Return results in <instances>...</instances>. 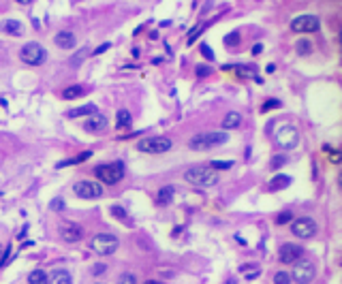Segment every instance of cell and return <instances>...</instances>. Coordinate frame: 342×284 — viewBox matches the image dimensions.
I'll use <instances>...</instances> for the list:
<instances>
[{"label": "cell", "mask_w": 342, "mask_h": 284, "mask_svg": "<svg viewBox=\"0 0 342 284\" xmlns=\"http://www.w3.org/2000/svg\"><path fill=\"white\" fill-rule=\"evenodd\" d=\"M229 141V135L223 133V131H216V133H199L195 137L188 139V147L190 150H197V152H205V150H212V147H218Z\"/></svg>", "instance_id": "1"}, {"label": "cell", "mask_w": 342, "mask_h": 284, "mask_svg": "<svg viewBox=\"0 0 342 284\" xmlns=\"http://www.w3.org/2000/svg\"><path fill=\"white\" fill-rule=\"evenodd\" d=\"M184 180L192 184V186L210 188V186H216L218 184V173L214 171L212 167H192L184 173Z\"/></svg>", "instance_id": "2"}, {"label": "cell", "mask_w": 342, "mask_h": 284, "mask_svg": "<svg viewBox=\"0 0 342 284\" xmlns=\"http://www.w3.org/2000/svg\"><path fill=\"white\" fill-rule=\"evenodd\" d=\"M94 175L96 180L101 184H107V186H111V184H118L120 180L124 177V162H107V165H98L94 169Z\"/></svg>", "instance_id": "3"}, {"label": "cell", "mask_w": 342, "mask_h": 284, "mask_svg": "<svg viewBox=\"0 0 342 284\" xmlns=\"http://www.w3.org/2000/svg\"><path fill=\"white\" fill-rule=\"evenodd\" d=\"M19 58H21V62H26V65H30V67H41L43 62L47 60V52L41 43L30 41V43H26L19 49Z\"/></svg>", "instance_id": "4"}, {"label": "cell", "mask_w": 342, "mask_h": 284, "mask_svg": "<svg viewBox=\"0 0 342 284\" xmlns=\"http://www.w3.org/2000/svg\"><path fill=\"white\" fill-rule=\"evenodd\" d=\"M171 145H173V141L169 137H144L139 139L137 150L144 154H165L171 150Z\"/></svg>", "instance_id": "5"}, {"label": "cell", "mask_w": 342, "mask_h": 284, "mask_svg": "<svg viewBox=\"0 0 342 284\" xmlns=\"http://www.w3.org/2000/svg\"><path fill=\"white\" fill-rule=\"evenodd\" d=\"M90 246L96 254H101V257H109V254H113L118 250V237L111 235V233H98V235L92 237Z\"/></svg>", "instance_id": "6"}, {"label": "cell", "mask_w": 342, "mask_h": 284, "mask_svg": "<svg viewBox=\"0 0 342 284\" xmlns=\"http://www.w3.org/2000/svg\"><path fill=\"white\" fill-rule=\"evenodd\" d=\"M73 193L80 199H101L103 197V184L92 182V180H82L73 186Z\"/></svg>", "instance_id": "7"}, {"label": "cell", "mask_w": 342, "mask_h": 284, "mask_svg": "<svg viewBox=\"0 0 342 284\" xmlns=\"http://www.w3.org/2000/svg\"><path fill=\"white\" fill-rule=\"evenodd\" d=\"M291 278H293L297 284H308L312 278H315V265H312L308 259H297Z\"/></svg>", "instance_id": "8"}, {"label": "cell", "mask_w": 342, "mask_h": 284, "mask_svg": "<svg viewBox=\"0 0 342 284\" xmlns=\"http://www.w3.org/2000/svg\"><path fill=\"white\" fill-rule=\"evenodd\" d=\"M276 143L284 147V150H293V147L299 143V133L295 126H282L276 133Z\"/></svg>", "instance_id": "9"}, {"label": "cell", "mask_w": 342, "mask_h": 284, "mask_svg": "<svg viewBox=\"0 0 342 284\" xmlns=\"http://www.w3.org/2000/svg\"><path fill=\"white\" fill-rule=\"evenodd\" d=\"M291 231H293V235L302 237V239H308L317 233V222L312 218H297V220H291Z\"/></svg>", "instance_id": "10"}, {"label": "cell", "mask_w": 342, "mask_h": 284, "mask_svg": "<svg viewBox=\"0 0 342 284\" xmlns=\"http://www.w3.org/2000/svg\"><path fill=\"white\" fill-rule=\"evenodd\" d=\"M319 26L321 24L317 15H297L291 19V30L293 32H317Z\"/></svg>", "instance_id": "11"}, {"label": "cell", "mask_w": 342, "mask_h": 284, "mask_svg": "<svg viewBox=\"0 0 342 284\" xmlns=\"http://www.w3.org/2000/svg\"><path fill=\"white\" fill-rule=\"evenodd\" d=\"M58 233L64 241H69V244H75V241H80L84 237V229L73 220H64V222L58 226Z\"/></svg>", "instance_id": "12"}, {"label": "cell", "mask_w": 342, "mask_h": 284, "mask_svg": "<svg viewBox=\"0 0 342 284\" xmlns=\"http://www.w3.org/2000/svg\"><path fill=\"white\" fill-rule=\"evenodd\" d=\"M304 257V248L297 246V244H284L280 248V252H278V259L280 263H295L297 259Z\"/></svg>", "instance_id": "13"}, {"label": "cell", "mask_w": 342, "mask_h": 284, "mask_svg": "<svg viewBox=\"0 0 342 284\" xmlns=\"http://www.w3.org/2000/svg\"><path fill=\"white\" fill-rule=\"evenodd\" d=\"M84 129L88 133H101L107 129V118L103 113H90V116H86V122H84Z\"/></svg>", "instance_id": "14"}, {"label": "cell", "mask_w": 342, "mask_h": 284, "mask_svg": "<svg viewBox=\"0 0 342 284\" xmlns=\"http://www.w3.org/2000/svg\"><path fill=\"white\" fill-rule=\"evenodd\" d=\"M0 32L9 34V37H21V34H24V26H21L17 19H2V22H0Z\"/></svg>", "instance_id": "15"}, {"label": "cell", "mask_w": 342, "mask_h": 284, "mask_svg": "<svg viewBox=\"0 0 342 284\" xmlns=\"http://www.w3.org/2000/svg\"><path fill=\"white\" fill-rule=\"evenodd\" d=\"M54 41H56V45H58L60 49H73L75 43H77L75 34L69 32V30H60V32L54 37Z\"/></svg>", "instance_id": "16"}, {"label": "cell", "mask_w": 342, "mask_h": 284, "mask_svg": "<svg viewBox=\"0 0 342 284\" xmlns=\"http://www.w3.org/2000/svg\"><path fill=\"white\" fill-rule=\"evenodd\" d=\"M47 284H73V278H71L67 269H54L47 276Z\"/></svg>", "instance_id": "17"}, {"label": "cell", "mask_w": 342, "mask_h": 284, "mask_svg": "<svg viewBox=\"0 0 342 284\" xmlns=\"http://www.w3.org/2000/svg\"><path fill=\"white\" fill-rule=\"evenodd\" d=\"M240 124H242V116L238 111H229L225 116L223 120V129L225 131H233V129H240Z\"/></svg>", "instance_id": "18"}, {"label": "cell", "mask_w": 342, "mask_h": 284, "mask_svg": "<svg viewBox=\"0 0 342 284\" xmlns=\"http://www.w3.org/2000/svg\"><path fill=\"white\" fill-rule=\"evenodd\" d=\"M173 195H175L173 186H163L159 193H156V205H169Z\"/></svg>", "instance_id": "19"}, {"label": "cell", "mask_w": 342, "mask_h": 284, "mask_svg": "<svg viewBox=\"0 0 342 284\" xmlns=\"http://www.w3.org/2000/svg\"><path fill=\"white\" fill-rule=\"evenodd\" d=\"M291 186V177L284 175V173H276L269 182V188L272 190H282V188H289Z\"/></svg>", "instance_id": "20"}, {"label": "cell", "mask_w": 342, "mask_h": 284, "mask_svg": "<svg viewBox=\"0 0 342 284\" xmlns=\"http://www.w3.org/2000/svg\"><path fill=\"white\" fill-rule=\"evenodd\" d=\"M235 73H238V77H242V79H255V81H261V77L256 75V69L255 67H233Z\"/></svg>", "instance_id": "21"}, {"label": "cell", "mask_w": 342, "mask_h": 284, "mask_svg": "<svg viewBox=\"0 0 342 284\" xmlns=\"http://www.w3.org/2000/svg\"><path fill=\"white\" fill-rule=\"evenodd\" d=\"M131 124H133V116H131V111L120 109V111H118V116H116V126H118L120 131H124V129H128Z\"/></svg>", "instance_id": "22"}, {"label": "cell", "mask_w": 342, "mask_h": 284, "mask_svg": "<svg viewBox=\"0 0 342 284\" xmlns=\"http://www.w3.org/2000/svg\"><path fill=\"white\" fill-rule=\"evenodd\" d=\"M92 156V152L90 150H86V152H82V154H77V156H73V158H67V160H62V162H58V169H62V167H71V165H80V162H84V160H88Z\"/></svg>", "instance_id": "23"}, {"label": "cell", "mask_w": 342, "mask_h": 284, "mask_svg": "<svg viewBox=\"0 0 342 284\" xmlns=\"http://www.w3.org/2000/svg\"><path fill=\"white\" fill-rule=\"evenodd\" d=\"M86 94V88L84 86H69L67 90L62 92V96L67 98V101H75V98H80Z\"/></svg>", "instance_id": "24"}, {"label": "cell", "mask_w": 342, "mask_h": 284, "mask_svg": "<svg viewBox=\"0 0 342 284\" xmlns=\"http://www.w3.org/2000/svg\"><path fill=\"white\" fill-rule=\"evenodd\" d=\"M96 107L92 103L88 105H82V107H75V109H71L69 111V118H80V116H90V113H94Z\"/></svg>", "instance_id": "25"}, {"label": "cell", "mask_w": 342, "mask_h": 284, "mask_svg": "<svg viewBox=\"0 0 342 284\" xmlns=\"http://www.w3.org/2000/svg\"><path fill=\"white\" fill-rule=\"evenodd\" d=\"M28 284H47V274L41 272V269L28 274Z\"/></svg>", "instance_id": "26"}, {"label": "cell", "mask_w": 342, "mask_h": 284, "mask_svg": "<svg viewBox=\"0 0 342 284\" xmlns=\"http://www.w3.org/2000/svg\"><path fill=\"white\" fill-rule=\"evenodd\" d=\"M295 52L299 56H306V54H310L312 52V43L308 39H302V41H297V45H295Z\"/></svg>", "instance_id": "27"}, {"label": "cell", "mask_w": 342, "mask_h": 284, "mask_svg": "<svg viewBox=\"0 0 342 284\" xmlns=\"http://www.w3.org/2000/svg\"><path fill=\"white\" fill-rule=\"evenodd\" d=\"M291 220H293V212L287 210V212H280V214L276 216L274 222H276V224H287V222H291Z\"/></svg>", "instance_id": "28"}, {"label": "cell", "mask_w": 342, "mask_h": 284, "mask_svg": "<svg viewBox=\"0 0 342 284\" xmlns=\"http://www.w3.org/2000/svg\"><path fill=\"white\" fill-rule=\"evenodd\" d=\"M240 41H242L240 32H229V34L225 37V45H227V47H235V45H240Z\"/></svg>", "instance_id": "29"}, {"label": "cell", "mask_w": 342, "mask_h": 284, "mask_svg": "<svg viewBox=\"0 0 342 284\" xmlns=\"http://www.w3.org/2000/svg\"><path fill=\"white\" fill-rule=\"evenodd\" d=\"M274 284H291V274H287V272L274 274Z\"/></svg>", "instance_id": "30"}, {"label": "cell", "mask_w": 342, "mask_h": 284, "mask_svg": "<svg viewBox=\"0 0 342 284\" xmlns=\"http://www.w3.org/2000/svg\"><path fill=\"white\" fill-rule=\"evenodd\" d=\"M203 30V24H197V26H192L190 28V32H188V45H192L197 41V37H199V32Z\"/></svg>", "instance_id": "31"}, {"label": "cell", "mask_w": 342, "mask_h": 284, "mask_svg": "<svg viewBox=\"0 0 342 284\" xmlns=\"http://www.w3.org/2000/svg\"><path fill=\"white\" fill-rule=\"evenodd\" d=\"M280 107V101H276V98H269V101H265L261 105V111L265 113V111H269V109H278Z\"/></svg>", "instance_id": "32"}, {"label": "cell", "mask_w": 342, "mask_h": 284, "mask_svg": "<svg viewBox=\"0 0 342 284\" xmlns=\"http://www.w3.org/2000/svg\"><path fill=\"white\" fill-rule=\"evenodd\" d=\"M86 56H88V49H80V52H77L75 56H73V58H71V65H73V67H77V65H80V62L86 58Z\"/></svg>", "instance_id": "33"}, {"label": "cell", "mask_w": 342, "mask_h": 284, "mask_svg": "<svg viewBox=\"0 0 342 284\" xmlns=\"http://www.w3.org/2000/svg\"><path fill=\"white\" fill-rule=\"evenodd\" d=\"M118 284H137V278H135V274H122L118 278Z\"/></svg>", "instance_id": "34"}, {"label": "cell", "mask_w": 342, "mask_h": 284, "mask_svg": "<svg viewBox=\"0 0 342 284\" xmlns=\"http://www.w3.org/2000/svg\"><path fill=\"white\" fill-rule=\"evenodd\" d=\"M212 169H231L233 162L231 160H212Z\"/></svg>", "instance_id": "35"}, {"label": "cell", "mask_w": 342, "mask_h": 284, "mask_svg": "<svg viewBox=\"0 0 342 284\" xmlns=\"http://www.w3.org/2000/svg\"><path fill=\"white\" fill-rule=\"evenodd\" d=\"M287 160H289L287 156H276V158H272V169H274V171H278V169H280Z\"/></svg>", "instance_id": "36"}, {"label": "cell", "mask_w": 342, "mask_h": 284, "mask_svg": "<svg viewBox=\"0 0 342 284\" xmlns=\"http://www.w3.org/2000/svg\"><path fill=\"white\" fill-rule=\"evenodd\" d=\"M111 214L116 216V218H120V220H124L126 218V210L120 208V205H111Z\"/></svg>", "instance_id": "37"}, {"label": "cell", "mask_w": 342, "mask_h": 284, "mask_svg": "<svg viewBox=\"0 0 342 284\" xmlns=\"http://www.w3.org/2000/svg\"><path fill=\"white\" fill-rule=\"evenodd\" d=\"M49 208H52L54 212H62L64 210V201L58 197V199H52V203H49Z\"/></svg>", "instance_id": "38"}, {"label": "cell", "mask_w": 342, "mask_h": 284, "mask_svg": "<svg viewBox=\"0 0 342 284\" xmlns=\"http://www.w3.org/2000/svg\"><path fill=\"white\" fill-rule=\"evenodd\" d=\"M201 54H203V58H208L210 62L214 60V52H212V47H210V45H205V43H203V45H201Z\"/></svg>", "instance_id": "39"}, {"label": "cell", "mask_w": 342, "mask_h": 284, "mask_svg": "<svg viewBox=\"0 0 342 284\" xmlns=\"http://www.w3.org/2000/svg\"><path fill=\"white\" fill-rule=\"evenodd\" d=\"M210 73H212L210 67H205V65H199V67H197V77H208Z\"/></svg>", "instance_id": "40"}, {"label": "cell", "mask_w": 342, "mask_h": 284, "mask_svg": "<svg viewBox=\"0 0 342 284\" xmlns=\"http://www.w3.org/2000/svg\"><path fill=\"white\" fill-rule=\"evenodd\" d=\"M111 47V43H103L101 47H96L94 49V52H92V54H94V56H98V54H103V52H107V49H109Z\"/></svg>", "instance_id": "41"}, {"label": "cell", "mask_w": 342, "mask_h": 284, "mask_svg": "<svg viewBox=\"0 0 342 284\" xmlns=\"http://www.w3.org/2000/svg\"><path fill=\"white\" fill-rule=\"evenodd\" d=\"M101 272H105V265H103V263H98V265L92 267V274H94V276H101Z\"/></svg>", "instance_id": "42"}, {"label": "cell", "mask_w": 342, "mask_h": 284, "mask_svg": "<svg viewBox=\"0 0 342 284\" xmlns=\"http://www.w3.org/2000/svg\"><path fill=\"white\" fill-rule=\"evenodd\" d=\"M251 52H253V56H259V54L263 52V45H261V43H256V45H253V49H251Z\"/></svg>", "instance_id": "43"}, {"label": "cell", "mask_w": 342, "mask_h": 284, "mask_svg": "<svg viewBox=\"0 0 342 284\" xmlns=\"http://www.w3.org/2000/svg\"><path fill=\"white\" fill-rule=\"evenodd\" d=\"M332 152V162H340V156H338V152L336 150H330Z\"/></svg>", "instance_id": "44"}, {"label": "cell", "mask_w": 342, "mask_h": 284, "mask_svg": "<svg viewBox=\"0 0 342 284\" xmlns=\"http://www.w3.org/2000/svg\"><path fill=\"white\" fill-rule=\"evenodd\" d=\"M265 71H267V73H274L276 67H274V65H267V67H265Z\"/></svg>", "instance_id": "45"}, {"label": "cell", "mask_w": 342, "mask_h": 284, "mask_svg": "<svg viewBox=\"0 0 342 284\" xmlns=\"http://www.w3.org/2000/svg\"><path fill=\"white\" fill-rule=\"evenodd\" d=\"M15 2H19V4H30L32 0H15Z\"/></svg>", "instance_id": "46"}, {"label": "cell", "mask_w": 342, "mask_h": 284, "mask_svg": "<svg viewBox=\"0 0 342 284\" xmlns=\"http://www.w3.org/2000/svg\"><path fill=\"white\" fill-rule=\"evenodd\" d=\"M146 284H163V282H159V280H148Z\"/></svg>", "instance_id": "47"}, {"label": "cell", "mask_w": 342, "mask_h": 284, "mask_svg": "<svg viewBox=\"0 0 342 284\" xmlns=\"http://www.w3.org/2000/svg\"><path fill=\"white\" fill-rule=\"evenodd\" d=\"M0 254H2V248H0Z\"/></svg>", "instance_id": "48"}]
</instances>
